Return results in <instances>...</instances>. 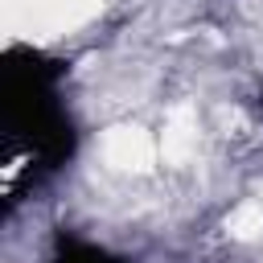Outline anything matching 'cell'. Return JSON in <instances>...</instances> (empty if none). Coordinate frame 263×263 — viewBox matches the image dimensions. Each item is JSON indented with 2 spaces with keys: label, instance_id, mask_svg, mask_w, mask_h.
<instances>
[{
  "label": "cell",
  "instance_id": "6da1fadb",
  "mask_svg": "<svg viewBox=\"0 0 263 263\" xmlns=\"http://www.w3.org/2000/svg\"><path fill=\"white\" fill-rule=\"evenodd\" d=\"M62 66L33 53L8 49L4 58V140L8 152H25L37 168H58L74 152V123L58 103Z\"/></svg>",
  "mask_w": 263,
  "mask_h": 263
},
{
  "label": "cell",
  "instance_id": "7a4b0ae2",
  "mask_svg": "<svg viewBox=\"0 0 263 263\" xmlns=\"http://www.w3.org/2000/svg\"><path fill=\"white\" fill-rule=\"evenodd\" d=\"M53 263H115L107 251H99V247H90V242H78V238H62L58 242V255H53Z\"/></svg>",
  "mask_w": 263,
  "mask_h": 263
}]
</instances>
